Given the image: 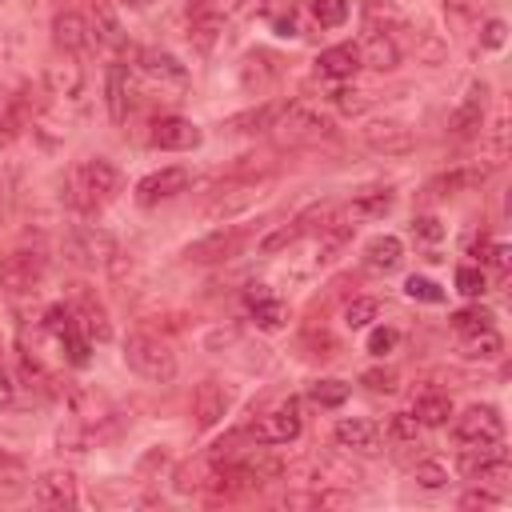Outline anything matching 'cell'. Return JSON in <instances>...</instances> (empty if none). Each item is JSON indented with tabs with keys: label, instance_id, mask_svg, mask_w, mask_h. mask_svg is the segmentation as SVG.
Returning a JSON list of instances; mask_svg holds the SVG:
<instances>
[{
	"label": "cell",
	"instance_id": "obj_1",
	"mask_svg": "<svg viewBox=\"0 0 512 512\" xmlns=\"http://www.w3.org/2000/svg\"><path fill=\"white\" fill-rule=\"evenodd\" d=\"M72 188H76V204L92 212V208H104L108 200L120 196L124 176H120V168H116L112 160L92 156V160H84V164L72 172Z\"/></svg>",
	"mask_w": 512,
	"mask_h": 512
},
{
	"label": "cell",
	"instance_id": "obj_2",
	"mask_svg": "<svg viewBox=\"0 0 512 512\" xmlns=\"http://www.w3.org/2000/svg\"><path fill=\"white\" fill-rule=\"evenodd\" d=\"M124 364L152 384H168L176 376V352L160 336H148V332H132L124 340Z\"/></svg>",
	"mask_w": 512,
	"mask_h": 512
},
{
	"label": "cell",
	"instance_id": "obj_3",
	"mask_svg": "<svg viewBox=\"0 0 512 512\" xmlns=\"http://www.w3.org/2000/svg\"><path fill=\"white\" fill-rule=\"evenodd\" d=\"M284 144H320L332 136V116L308 104H284L280 120L272 124Z\"/></svg>",
	"mask_w": 512,
	"mask_h": 512
},
{
	"label": "cell",
	"instance_id": "obj_4",
	"mask_svg": "<svg viewBox=\"0 0 512 512\" xmlns=\"http://www.w3.org/2000/svg\"><path fill=\"white\" fill-rule=\"evenodd\" d=\"M44 272H48V260L36 248H16L0 260V292L4 296H28L40 288Z\"/></svg>",
	"mask_w": 512,
	"mask_h": 512
},
{
	"label": "cell",
	"instance_id": "obj_5",
	"mask_svg": "<svg viewBox=\"0 0 512 512\" xmlns=\"http://www.w3.org/2000/svg\"><path fill=\"white\" fill-rule=\"evenodd\" d=\"M452 436H456V444H464V448L504 440V416H500V408H492V404H472V408H464V412L456 416Z\"/></svg>",
	"mask_w": 512,
	"mask_h": 512
},
{
	"label": "cell",
	"instance_id": "obj_6",
	"mask_svg": "<svg viewBox=\"0 0 512 512\" xmlns=\"http://www.w3.org/2000/svg\"><path fill=\"white\" fill-rule=\"evenodd\" d=\"M300 428H304L300 400L288 396V400H280L276 408H268L264 416H256L252 436H256V444H292V440L300 436Z\"/></svg>",
	"mask_w": 512,
	"mask_h": 512
},
{
	"label": "cell",
	"instance_id": "obj_7",
	"mask_svg": "<svg viewBox=\"0 0 512 512\" xmlns=\"http://www.w3.org/2000/svg\"><path fill=\"white\" fill-rule=\"evenodd\" d=\"M460 468H464L468 480H480V484H504L512 476V460H508V448L500 440L468 448L464 460H460Z\"/></svg>",
	"mask_w": 512,
	"mask_h": 512
},
{
	"label": "cell",
	"instance_id": "obj_8",
	"mask_svg": "<svg viewBox=\"0 0 512 512\" xmlns=\"http://www.w3.org/2000/svg\"><path fill=\"white\" fill-rule=\"evenodd\" d=\"M244 240H248V228L228 224V228H216V232H208L204 240L188 244V248H184V260H188V264H216V260L236 256Z\"/></svg>",
	"mask_w": 512,
	"mask_h": 512
},
{
	"label": "cell",
	"instance_id": "obj_9",
	"mask_svg": "<svg viewBox=\"0 0 512 512\" xmlns=\"http://www.w3.org/2000/svg\"><path fill=\"white\" fill-rule=\"evenodd\" d=\"M64 252L68 260L84 264V268H96V264H112L120 252H116V240L100 228H76L68 240H64Z\"/></svg>",
	"mask_w": 512,
	"mask_h": 512
},
{
	"label": "cell",
	"instance_id": "obj_10",
	"mask_svg": "<svg viewBox=\"0 0 512 512\" xmlns=\"http://www.w3.org/2000/svg\"><path fill=\"white\" fill-rule=\"evenodd\" d=\"M260 188H264L260 180H244L240 172H232V176L224 180V188L212 192V204L204 208V216H232V212H244L248 204H256V200L264 196Z\"/></svg>",
	"mask_w": 512,
	"mask_h": 512
},
{
	"label": "cell",
	"instance_id": "obj_11",
	"mask_svg": "<svg viewBox=\"0 0 512 512\" xmlns=\"http://www.w3.org/2000/svg\"><path fill=\"white\" fill-rule=\"evenodd\" d=\"M188 168H180V164H172V168H160V172H148L140 184H136V204L140 208H152V204H160V200H172V196H180V192H188Z\"/></svg>",
	"mask_w": 512,
	"mask_h": 512
},
{
	"label": "cell",
	"instance_id": "obj_12",
	"mask_svg": "<svg viewBox=\"0 0 512 512\" xmlns=\"http://www.w3.org/2000/svg\"><path fill=\"white\" fill-rule=\"evenodd\" d=\"M228 404H232L228 384H220V380H204V384L192 392V420H196V428H216V424L224 420Z\"/></svg>",
	"mask_w": 512,
	"mask_h": 512
},
{
	"label": "cell",
	"instance_id": "obj_13",
	"mask_svg": "<svg viewBox=\"0 0 512 512\" xmlns=\"http://www.w3.org/2000/svg\"><path fill=\"white\" fill-rule=\"evenodd\" d=\"M200 140H204V132L184 116H160L152 124V144L164 152H192Z\"/></svg>",
	"mask_w": 512,
	"mask_h": 512
},
{
	"label": "cell",
	"instance_id": "obj_14",
	"mask_svg": "<svg viewBox=\"0 0 512 512\" xmlns=\"http://www.w3.org/2000/svg\"><path fill=\"white\" fill-rule=\"evenodd\" d=\"M32 500L40 508H72L76 504V480H72V472H64V468L40 472L32 480Z\"/></svg>",
	"mask_w": 512,
	"mask_h": 512
},
{
	"label": "cell",
	"instance_id": "obj_15",
	"mask_svg": "<svg viewBox=\"0 0 512 512\" xmlns=\"http://www.w3.org/2000/svg\"><path fill=\"white\" fill-rule=\"evenodd\" d=\"M364 144L372 152H380V156H408L416 140H412V132L400 120H372L364 128Z\"/></svg>",
	"mask_w": 512,
	"mask_h": 512
},
{
	"label": "cell",
	"instance_id": "obj_16",
	"mask_svg": "<svg viewBox=\"0 0 512 512\" xmlns=\"http://www.w3.org/2000/svg\"><path fill=\"white\" fill-rule=\"evenodd\" d=\"M44 84H48L52 100H80L84 96V68L76 64V56H60L44 68Z\"/></svg>",
	"mask_w": 512,
	"mask_h": 512
},
{
	"label": "cell",
	"instance_id": "obj_17",
	"mask_svg": "<svg viewBox=\"0 0 512 512\" xmlns=\"http://www.w3.org/2000/svg\"><path fill=\"white\" fill-rule=\"evenodd\" d=\"M136 60H140V72L148 80H156V84H172V88H184L188 84V68L172 52H164V48H140Z\"/></svg>",
	"mask_w": 512,
	"mask_h": 512
},
{
	"label": "cell",
	"instance_id": "obj_18",
	"mask_svg": "<svg viewBox=\"0 0 512 512\" xmlns=\"http://www.w3.org/2000/svg\"><path fill=\"white\" fill-rule=\"evenodd\" d=\"M332 436H336V444L348 448V452H376V444H380V424L368 420V416H344V420H336Z\"/></svg>",
	"mask_w": 512,
	"mask_h": 512
},
{
	"label": "cell",
	"instance_id": "obj_19",
	"mask_svg": "<svg viewBox=\"0 0 512 512\" xmlns=\"http://www.w3.org/2000/svg\"><path fill=\"white\" fill-rule=\"evenodd\" d=\"M52 40H56V48H60L64 56H80V52H88V48H92L88 20H84L80 12H60V16L52 20Z\"/></svg>",
	"mask_w": 512,
	"mask_h": 512
},
{
	"label": "cell",
	"instance_id": "obj_20",
	"mask_svg": "<svg viewBox=\"0 0 512 512\" xmlns=\"http://www.w3.org/2000/svg\"><path fill=\"white\" fill-rule=\"evenodd\" d=\"M484 96H488V88H484V84H472L468 96H464V100L456 104V112L448 116V128H452L456 140H468V136L480 132V124H484Z\"/></svg>",
	"mask_w": 512,
	"mask_h": 512
},
{
	"label": "cell",
	"instance_id": "obj_21",
	"mask_svg": "<svg viewBox=\"0 0 512 512\" xmlns=\"http://www.w3.org/2000/svg\"><path fill=\"white\" fill-rule=\"evenodd\" d=\"M72 312H76V324H80V332H84L88 340H108V336H112L108 312H104V304H100L88 288H76V296H72Z\"/></svg>",
	"mask_w": 512,
	"mask_h": 512
},
{
	"label": "cell",
	"instance_id": "obj_22",
	"mask_svg": "<svg viewBox=\"0 0 512 512\" xmlns=\"http://www.w3.org/2000/svg\"><path fill=\"white\" fill-rule=\"evenodd\" d=\"M360 68H364L360 44H332V48H324V52L316 56V72L328 76V80H348V76H356Z\"/></svg>",
	"mask_w": 512,
	"mask_h": 512
},
{
	"label": "cell",
	"instance_id": "obj_23",
	"mask_svg": "<svg viewBox=\"0 0 512 512\" xmlns=\"http://www.w3.org/2000/svg\"><path fill=\"white\" fill-rule=\"evenodd\" d=\"M360 60H364L368 68H376V72H392V68L400 64V44H396L384 28H372L368 40H364V48H360Z\"/></svg>",
	"mask_w": 512,
	"mask_h": 512
},
{
	"label": "cell",
	"instance_id": "obj_24",
	"mask_svg": "<svg viewBox=\"0 0 512 512\" xmlns=\"http://www.w3.org/2000/svg\"><path fill=\"white\" fill-rule=\"evenodd\" d=\"M104 92H108V116H112V124H124L128 120V104H132V80H128V68L124 64H108Z\"/></svg>",
	"mask_w": 512,
	"mask_h": 512
},
{
	"label": "cell",
	"instance_id": "obj_25",
	"mask_svg": "<svg viewBox=\"0 0 512 512\" xmlns=\"http://www.w3.org/2000/svg\"><path fill=\"white\" fill-rule=\"evenodd\" d=\"M284 112V100H268V104H256L248 112H236L224 120V132H268Z\"/></svg>",
	"mask_w": 512,
	"mask_h": 512
},
{
	"label": "cell",
	"instance_id": "obj_26",
	"mask_svg": "<svg viewBox=\"0 0 512 512\" xmlns=\"http://www.w3.org/2000/svg\"><path fill=\"white\" fill-rule=\"evenodd\" d=\"M412 416H416L420 428H440V424H448V416H452V396L428 388V392H420V396L412 400Z\"/></svg>",
	"mask_w": 512,
	"mask_h": 512
},
{
	"label": "cell",
	"instance_id": "obj_27",
	"mask_svg": "<svg viewBox=\"0 0 512 512\" xmlns=\"http://www.w3.org/2000/svg\"><path fill=\"white\" fill-rule=\"evenodd\" d=\"M24 120H28V104H24V96H20L16 88L0 84V144L16 140L20 128H24Z\"/></svg>",
	"mask_w": 512,
	"mask_h": 512
},
{
	"label": "cell",
	"instance_id": "obj_28",
	"mask_svg": "<svg viewBox=\"0 0 512 512\" xmlns=\"http://www.w3.org/2000/svg\"><path fill=\"white\" fill-rule=\"evenodd\" d=\"M392 200H396L392 188H360L348 204V220H376L392 208Z\"/></svg>",
	"mask_w": 512,
	"mask_h": 512
},
{
	"label": "cell",
	"instance_id": "obj_29",
	"mask_svg": "<svg viewBox=\"0 0 512 512\" xmlns=\"http://www.w3.org/2000/svg\"><path fill=\"white\" fill-rule=\"evenodd\" d=\"M400 260H404V244L396 236H372L364 248V264L372 272H392V268H400Z\"/></svg>",
	"mask_w": 512,
	"mask_h": 512
},
{
	"label": "cell",
	"instance_id": "obj_30",
	"mask_svg": "<svg viewBox=\"0 0 512 512\" xmlns=\"http://www.w3.org/2000/svg\"><path fill=\"white\" fill-rule=\"evenodd\" d=\"M480 180H484V168H452V172H444V176H436V180L428 184V196H452V192L472 188V184H480Z\"/></svg>",
	"mask_w": 512,
	"mask_h": 512
},
{
	"label": "cell",
	"instance_id": "obj_31",
	"mask_svg": "<svg viewBox=\"0 0 512 512\" xmlns=\"http://www.w3.org/2000/svg\"><path fill=\"white\" fill-rule=\"evenodd\" d=\"M248 304H252V320H256L260 328H284V320H288L284 300H276L272 292H264V296H256V300H248Z\"/></svg>",
	"mask_w": 512,
	"mask_h": 512
},
{
	"label": "cell",
	"instance_id": "obj_32",
	"mask_svg": "<svg viewBox=\"0 0 512 512\" xmlns=\"http://www.w3.org/2000/svg\"><path fill=\"white\" fill-rule=\"evenodd\" d=\"M500 352H504V340H500L496 328H484L476 336H464V356H472V360H496Z\"/></svg>",
	"mask_w": 512,
	"mask_h": 512
},
{
	"label": "cell",
	"instance_id": "obj_33",
	"mask_svg": "<svg viewBox=\"0 0 512 512\" xmlns=\"http://www.w3.org/2000/svg\"><path fill=\"white\" fill-rule=\"evenodd\" d=\"M492 312L488 308H480V304H472V308H460L456 316H452V328L460 332V336H476V332H484V328H492Z\"/></svg>",
	"mask_w": 512,
	"mask_h": 512
},
{
	"label": "cell",
	"instance_id": "obj_34",
	"mask_svg": "<svg viewBox=\"0 0 512 512\" xmlns=\"http://www.w3.org/2000/svg\"><path fill=\"white\" fill-rule=\"evenodd\" d=\"M348 384L344 380H316L312 388H308V396H312V404H320V408H340L344 400H348Z\"/></svg>",
	"mask_w": 512,
	"mask_h": 512
},
{
	"label": "cell",
	"instance_id": "obj_35",
	"mask_svg": "<svg viewBox=\"0 0 512 512\" xmlns=\"http://www.w3.org/2000/svg\"><path fill=\"white\" fill-rule=\"evenodd\" d=\"M220 16H204V12H196L192 16V32H188V40L200 48V52H208L212 44H216V36H220Z\"/></svg>",
	"mask_w": 512,
	"mask_h": 512
},
{
	"label": "cell",
	"instance_id": "obj_36",
	"mask_svg": "<svg viewBox=\"0 0 512 512\" xmlns=\"http://www.w3.org/2000/svg\"><path fill=\"white\" fill-rule=\"evenodd\" d=\"M376 312H380V304H376L372 296H356V300H348V308H344V324H348V328H368V324L376 320Z\"/></svg>",
	"mask_w": 512,
	"mask_h": 512
},
{
	"label": "cell",
	"instance_id": "obj_37",
	"mask_svg": "<svg viewBox=\"0 0 512 512\" xmlns=\"http://www.w3.org/2000/svg\"><path fill=\"white\" fill-rule=\"evenodd\" d=\"M312 16L320 28H340L348 20V0H312Z\"/></svg>",
	"mask_w": 512,
	"mask_h": 512
},
{
	"label": "cell",
	"instance_id": "obj_38",
	"mask_svg": "<svg viewBox=\"0 0 512 512\" xmlns=\"http://www.w3.org/2000/svg\"><path fill=\"white\" fill-rule=\"evenodd\" d=\"M484 288H488V276L480 272V268H472V264H464V268H456V292L460 296H484Z\"/></svg>",
	"mask_w": 512,
	"mask_h": 512
},
{
	"label": "cell",
	"instance_id": "obj_39",
	"mask_svg": "<svg viewBox=\"0 0 512 512\" xmlns=\"http://www.w3.org/2000/svg\"><path fill=\"white\" fill-rule=\"evenodd\" d=\"M412 480H416L420 488H444V484H448V468H444L440 460H420V464L412 468Z\"/></svg>",
	"mask_w": 512,
	"mask_h": 512
},
{
	"label": "cell",
	"instance_id": "obj_40",
	"mask_svg": "<svg viewBox=\"0 0 512 512\" xmlns=\"http://www.w3.org/2000/svg\"><path fill=\"white\" fill-rule=\"evenodd\" d=\"M404 292H408L412 300H424V304H440V300H444V288L432 284L428 276H408V280H404Z\"/></svg>",
	"mask_w": 512,
	"mask_h": 512
},
{
	"label": "cell",
	"instance_id": "obj_41",
	"mask_svg": "<svg viewBox=\"0 0 512 512\" xmlns=\"http://www.w3.org/2000/svg\"><path fill=\"white\" fill-rule=\"evenodd\" d=\"M388 436L400 440V444H416V436H420L416 416H412V412H392V420H388Z\"/></svg>",
	"mask_w": 512,
	"mask_h": 512
},
{
	"label": "cell",
	"instance_id": "obj_42",
	"mask_svg": "<svg viewBox=\"0 0 512 512\" xmlns=\"http://www.w3.org/2000/svg\"><path fill=\"white\" fill-rule=\"evenodd\" d=\"M96 32H100V40H108V44H124V36H120V24H116V16H112V8L104 4V0H96Z\"/></svg>",
	"mask_w": 512,
	"mask_h": 512
},
{
	"label": "cell",
	"instance_id": "obj_43",
	"mask_svg": "<svg viewBox=\"0 0 512 512\" xmlns=\"http://www.w3.org/2000/svg\"><path fill=\"white\" fill-rule=\"evenodd\" d=\"M300 236H304V232H300V224L292 220V224H284L280 232H272V236H268V240L260 244V252H268V256H272V252H280V248H288V244H296Z\"/></svg>",
	"mask_w": 512,
	"mask_h": 512
},
{
	"label": "cell",
	"instance_id": "obj_44",
	"mask_svg": "<svg viewBox=\"0 0 512 512\" xmlns=\"http://www.w3.org/2000/svg\"><path fill=\"white\" fill-rule=\"evenodd\" d=\"M400 344V332L396 328H372V336H368V352L372 356H384V352H392Z\"/></svg>",
	"mask_w": 512,
	"mask_h": 512
},
{
	"label": "cell",
	"instance_id": "obj_45",
	"mask_svg": "<svg viewBox=\"0 0 512 512\" xmlns=\"http://www.w3.org/2000/svg\"><path fill=\"white\" fill-rule=\"evenodd\" d=\"M360 384H368L372 392H396V372L392 368H368L360 376Z\"/></svg>",
	"mask_w": 512,
	"mask_h": 512
},
{
	"label": "cell",
	"instance_id": "obj_46",
	"mask_svg": "<svg viewBox=\"0 0 512 512\" xmlns=\"http://www.w3.org/2000/svg\"><path fill=\"white\" fill-rule=\"evenodd\" d=\"M412 236H416V240L436 244V240H444V228H440V220H436V216H416V220H412Z\"/></svg>",
	"mask_w": 512,
	"mask_h": 512
},
{
	"label": "cell",
	"instance_id": "obj_47",
	"mask_svg": "<svg viewBox=\"0 0 512 512\" xmlns=\"http://www.w3.org/2000/svg\"><path fill=\"white\" fill-rule=\"evenodd\" d=\"M240 4H244V0H192L196 12H204V16H220V20L232 16V12H240Z\"/></svg>",
	"mask_w": 512,
	"mask_h": 512
},
{
	"label": "cell",
	"instance_id": "obj_48",
	"mask_svg": "<svg viewBox=\"0 0 512 512\" xmlns=\"http://www.w3.org/2000/svg\"><path fill=\"white\" fill-rule=\"evenodd\" d=\"M496 504H500V496L488 492V488H472V492L460 496V508H496Z\"/></svg>",
	"mask_w": 512,
	"mask_h": 512
},
{
	"label": "cell",
	"instance_id": "obj_49",
	"mask_svg": "<svg viewBox=\"0 0 512 512\" xmlns=\"http://www.w3.org/2000/svg\"><path fill=\"white\" fill-rule=\"evenodd\" d=\"M508 256H512V248L504 240H492L488 252H484V264H492L496 272H508Z\"/></svg>",
	"mask_w": 512,
	"mask_h": 512
},
{
	"label": "cell",
	"instance_id": "obj_50",
	"mask_svg": "<svg viewBox=\"0 0 512 512\" xmlns=\"http://www.w3.org/2000/svg\"><path fill=\"white\" fill-rule=\"evenodd\" d=\"M504 32H508L504 20H488L484 32H480V44H484V48H500V44H504Z\"/></svg>",
	"mask_w": 512,
	"mask_h": 512
},
{
	"label": "cell",
	"instance_id": "obj_51",
	"mask_svg": "<svg viewBox=\"0 0 512 512\" xmlns=\"http://www.w3.org/2000/svg\"><path fill=\"white\" fill-rule=\"evenodd\" d=\"M272 28L280 32V36H296V12L288 8V12H280L276 20H272Z\"/></svg>",
	"mask_w": 512,
	"mask_h": 512
},
{
	"label": "cell",
	"instance_id": "obj_52",
	"mask_svg": "<svg viewBox=\"0 0 512 512\" xmlns=\"http://www.w3.org/2000/svg\"><path fill=\"white\" fill-rule=\"evenodd\" d=\"M8 400H12V384H8V376L0 372V408H4Z\"/></svg>",
	"mask_w": 512,
	"mask_h": 512
},
{
	"label": "cell",
	"instance_id": "obj_53",
	"mask_svg": "<svg viewBox=\"0 0 512 512\" xmlns=\"http://www.w3.org/2000/svg\"><path fill=\"white\" fill-rule=\"evenodd\" d=\"M8 200H12V192H8V188H4V184H0V220H4V216H8Z\"/></svg>",
	"mask_w": 512,
	"mask_h": 512
}]
</instances>
